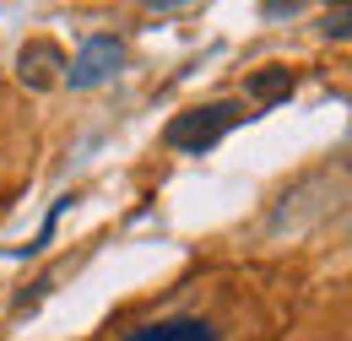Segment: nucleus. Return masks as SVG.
<instances>
[{
	"mask_svg": "<svg viewBox=\"0 0 352 341\" xmlns=\"http://www.w3.org/2000/svg\"><path fill=\"white\" fill-rule=\"evenodd\" d=\"M16 71H22V82H28V87H49V82H54L49 71H65V60H60L54 43H33V49H22Z\"/></svg>",
	"mask_w": 352,
	"mask_h": 341,
	"instance_id": "20e7f679",
	"label": "nucleus"
},
{
	"mask_svg": "<svg viewBox=\"0 0 352 341\" xmlns=\"http://www.w3.org/2000/svg\"><path fill=\"white\" fill-rule=\"evenodd\" d=\"M239 120H250V109L244 103H206V109H190V114H179V120H168V146L174 152H212L228 130L239 125Z\"/></svg>",
	"mask_w": 352,
	"mask_h": 341,
	"instance_id": "f257e3e1",
	"label": "nucleus"
},
{
	"mask_svg": "<svg viewBox=\"0 0 352 341\" xmlns=\"http://www.w3.org/2000/svg\"><path fill=\"white\" fill-rule=\"evenodd\" d=\"M250 92H255V98H265V103H276V98H287V92H293V71H276V65H271L265 76H255V82H250Z\"/></svg>",
	"mask_w": 352,
	"mask_h": 341,
	"instance_id": "39448f33",
	"label": "nucleus"
},
{
	"mask_svg": "<svg viewBox=\"0 0 352 341\" xmlns=\"http://www.w3.org/2000/svg\"><path fill=\"white\" fill-rule=\"evenodd\" d=\"M146 11H184V6H201V0H141Z\"/></svg>",
	"mask_w": 352,
	"mask_h": 341,
	"instance_id": "423d86ee",
	"label": "nucleus"
},
{
	"mask_svg": "<svg viewBox=\"0 0 352 341\" xmlns=\"http://www.w3.org/2000/svg\"><path fill=\"white\" fill-rule=\"evenodd\" d=\"M336 6H342V0H336Z\"/></svg>",
	"mask_w": 352,
	"mask_h": 341,
	"instance_id": "0eeeda50",
	"label": "nucleus"
},
{
	"mask_svg": "<svg viewBox=\"0 0 352 341\" xmlns=\"http://www.w3.org/2000/svg\"><path fill=\"white\" fill-rule=\"evenodd\" d=\"M120 65H125V43L114 38V33H92V38L65 60V82L76 87V92H87V87L114 82Z\"/></svg>",
	"mask_w": 352,
	"mask_h": 341,
	"instance_id": "f03ea898",
	"label": "nucleus"
},
{
	"mask_svg": "<svg viewBox=\"0 0 352 341\" xmlns=\"http://www.w3.org/2000/svg\"><path fill=\"white\" fill-rule=\"evenodd\" d=\"M125 341H222V331L201 314H174V320H152L125 331Z\"/></svg>",
	"mask_w": 352,
	"mask_h": 341,
	"instance_id": "7ed1b4c3",
	"label": "nucleus"
}]
</instances>
